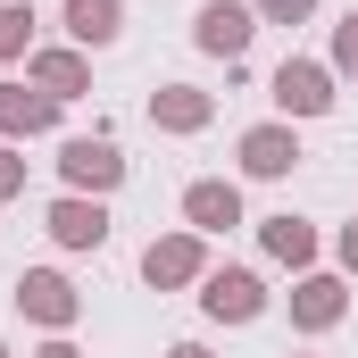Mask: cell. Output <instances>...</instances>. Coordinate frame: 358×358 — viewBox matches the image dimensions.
Listing matches in <instances>:
<instances>
[{"label":"cell","instance_id":"obj_1","mask_svg":"<svg viewBox=\"0 0 358 358\" xmlns=\"http://www.w3.org/2000/svg\"><path fill=\"white\" fill-rule=\"evenodd\" d=\"M200 308L225 317V325H250V317L267 308V292H259V275H250V267H217V275H200Z\"/></svg>","mask_w":358,"mask_h":358},{"label":"cell","instance_id":"obj_2","mask_svg":"<svg viewBox=\"0 0 358 358\" xmlns=\"http://www.w3.org/2000/svg\"><path fill=\"white\" fill-rule=\"evenodd\" d=\"M192 34H200V50H217V59H242L250 34H259V8H242V0H208V8L192 17Z\"/></svg>","mask_w":358,"mask_h":358},{"label":"cell","instance_id":"obj_3","mask_svg":"<svg viewBox=\"0 0 358 358\" xmlns=\"http://www.w3.org/2000/svg\"><path fill=\"white\" fill-rule=\"evenodd\" d=\"M275 100H283V117H325L334 108V76L308 67V59H283L275 67Z\"/></svg>","mask_w":358,"mask_h":358},{"label":"cell","instance_id":"obj_4","mask_svg":"<svg viewBox=\"0 0 358 358\" xmlns=\"http://www.w3.org/2000/svg\"><path fill=\"white\" fill-rule=\"evenodd\" d=\"M59 167H67V183H76V192H117V183H125L117 142H67V150H59Z\"/></svg>","mask_w":358,"mask_h":358},{"label":"cell","instance_id":"obj_5","mask_svg":"<svg viewBox=\"0 0 358 358\" xmlns=\"http://www.w3.org/2000/svg\"><path fill=\"white\" fill-rule=\"evenodd\" d=\"M17 308L42 317V325H76V283L50 275V267H34V275H17Z\"/></svg>","mask_w":358,"mask_h":358},{"label":"cell","instance_id":"obj_6","mask_svg":"<svg viewBox=\"0 0 358 358\" xmlns=\"http://www.w3.org/2000/svg\"><path fill=\"white\" fill-rule=\"evenodd\" d=\"M292 167H300L292 125H250L242 134V176H292Z\"/></svg>","mask_w":358,"mask_h":358},{"label":"cell","instance_id":"obj_7","mask_svg":"<svg viewBox=\"0 0 358 358\" xmlns=\"http://www.w3.org/2000/svg\"><path fill=\"white\" fill-rule=\"evenodd\" d=\"M183 217H192V234H225V225H242V192L208 176V183L183 192Z\"/></svg>","mask_w":358,"mask_h":358},{"label":"cell","instance_id":"obj_8","mask_svg":"<svg viewBox=\"0 0 358 358\" xmlns=\"http://www.w3.org/2000/svg\"><path fill=\"white\" fill-rule=\"evenodd\" d=\"M142 275H150V283H192V275H208V267H200V234L150 242V250H142Z\"/></svg>","mask_w":358,"mask_h":358},{"label":"cell","instance_id":"obj_9","mask_svg":"<svg viewBox=\"0 0 358 358\" xmlns=\"http://www.w3.org/2000/svg\"><path fill=\"white\" fill-rule=\"evenodd\" d=\"M50 234H59L67 250H100V242H108V208H100V200H59V208H50Z\"/></svg>","mask_w":358,"mask_h":358},{"label":"cell","instance_id":"obj_10","mask_svg":"<svg viewBox=\"0 0 358 358\" xmlns=\"http://www.w3.org/2000/svg\"><path fill=\"white\" fill-rule=\"evenodd\" d=\"M59 100L50 92H25V84H0V134H50Z\"/></svg>","mask_w":358,"mask_h":358},{"label":"cell","instance_id":"obj_11","mask_svg":"<svg viewBox=\"0 0 358 358\" xmlns=\"http://www.w3.org/2000/svg\"><path fill=\"white\" fill-rule=\"evenodd\" d=\"M67 34H76L84 50H108V42L125 34V8H117V0H67Z\"/></svg>","mask_w":358,"mask_h":358},{"label":"cell","instance_id":"obj_12","mask_svg":"<svg viewBox=\"0 0 358 358\" xmlns=\"http://www.w3.org/2000/svg\"><path fill=\"white\" fill-rule=\"evenodd\" d=\"M334 317H342V283H334V275H308V283L292 292V325H308V334H325Z\"/></svg>","mask_w":358,"mask_h":358},{"label":"cell","instance_id":"obj_13","mask_svg":"<svg viewBox=\"0 0 358 358\" xmlns=\"http://www.w3.org/2000/svg\"><path fill=\"white\" fill-rule=\"evenodd\" d=\"M150 117H159V125H176V134H200V125H208V92H192V84H167L159 100H150Z\"/></svg>","mask_w":358,"mask_h":358},{"label":"cell","instance_id":"obj_14","mask_svg":"<svg viewBox=\"0 0 358 358\" xmlns=\"http://www.w3.org/2000/svg\"><path fill=\"white\" fill-rule=\"evenodd\" d=\"M34 84L50 92V100H76V92H84V59H76V50H42V59H34Z\"/></svg>","mask_w":358,"mask_h":358},{"label":"cell","instance_id":"obj_15","mask_svg":"<svg viewBox=\"0 0 358 358\" xmlns=\"http://www.w3.org/2000/svg\"><path fill=\"white\" fill-rule=\"evenodd\" d=\"M267 250L283 267H308V259H317V234H308L300 217H267Z\"/></svg>","mask_w":358,"mask_h":358},{"label":"cell","instance_id":"obj_16","mask_svg":"<svg viewBox=\"0 0 358 358\" xmlns=\"http://www.w3.org/2000/svg\"><path fill=\"white\" fill-rule=\"evenodd\" d=\"M25 34H34V8H25V0H0V59H17Z\"/></svg>","mask_w":358,"mask_h":358},{"label":"cell","instance_id":"obj_17","mask_svg":"<svg viewBox=\"0 0 358 358\" xmlns=\"http://www.w3.org/2000/svg\"><path fill=\"white\" fill-rule=\"evenodd\" d=\"M334 67H342V76H358V8L342 17V34H334Z\"/></svg>","mask_w":358,"mask_h":358},{"label":"cell","instance_id":"obj_18","mask_svg":"<svg viewBox=\"0 0 358 358\" xmlns=\"http://www.w3.org/2000/svg\"><path fill=\"white\" fill-rule=\"evenodd\" d=\"M308 8H317V0H259V17H275V25H300Z\"/></svg>","mask_w":358,"mask_h":358},{"label":"cell","instance_id":"obj_19","mask_svg":"<svg viewBox=\"0 0 358 358\" xmlns=\"http://www.w3.org/2000/svg\"><path fill=\"white\" fill-rule=\"evenodd\" d=\"M8 192H25V159H17V150L0 142V200H8Z\"/></svg>","mask_w":358,"mask_h":358},{"label":"cell","instance_id":"obj_20","mask_svg":"<svg viewBox=\"0 0 358 358\" xmlns=\"http://www.w3.org/2000/svg\"><path fill=\"white\" fill-rule=\"evenodd\" d=\"M342 267L358 275V225H350V234H342Z\"/></svg>","mask_w":358,"mask_h":358},{"label":"cell","instance_id":"obj_21","mask_svg":"<svg viewBox=\"0 0 358 358\" xmlns=\"http://www.w3.org/2000/svg\"><path fill=\"white\" fill-rule=\"evenodd\" d=\"M167 358H208V350H200V342H183V350H167Z\"/></svg>","mask_w":358,"mask_h":358},{"label":"cell","instance_id":"obj_22","mask_svg":"<svg viewBox=\"0 0 358 358\" xmlns=\"http://www.w3.org/2000/svg\"><path fill=\"white\" fill-rule=\"evenodd\" d=\"M42 358H76V350H67V342H50V350H42Z\"/></svg>","mask_w":358,"mask_h":358},{"label":"cell","instance_id":"obj_23","mask_svg":"<svg viewBox=\"0 0 358 358\" xmlns=\"http://www.w3.org/2000/svg\"><path fill=\"white\" fill-rule=\"evenodd\" d=\"M0 358H8V350H0Z\"/></svg>","mask_w":358,"mask_h":358}]
</instances>
